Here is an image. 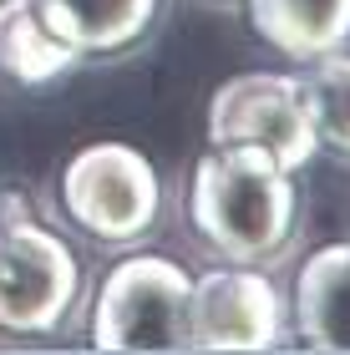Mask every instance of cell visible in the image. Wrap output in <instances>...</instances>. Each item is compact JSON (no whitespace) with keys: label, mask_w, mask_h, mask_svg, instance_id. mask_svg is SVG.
I'll return each instance as SVG.
<instances>
[{"label":"cell","mask_w":350,"mask_h":355,"mask_svg":"<svg viewBox=\"0 0 350 355\" xmlns=\"http://www.w3.org/2000/svg\"><path fill=\"white\" fill-rule=\"evenodd\" d=\"M76 67V56L61 46L30 0H0V71L21 87H51Z\"/></svg>","instance_id":"10"},{"label":"cell","mask_w":350,"mask_h":355,"mask_svg":"<svg viewBox=\"0 0 350 355\" xmlns=\"http://www.w3.org/2000/svg\"><path fill=\"white\" fill-rule=\"evenodd\" d=\"M299 96H305V117H310L315 148L350 168V56L330 51V56L305 61V71H299Z\"/></svg>","instance_id":"11"},{"label":"cell","mask_w":350,"mask_h":355,"mask_svg":"<svg viewBox=\"0 0 350 355\" xmlns=\"http://www.w3.org/2000/svg\"><path fill=\"white\" fill-rule=\"evenodd\" d=\"M56 203L76 234L102 249L142 244L163 218V183L157 168L127 142H91L61 168Z\"/></svg>","instance_id":"2"},{"label":"cell","mask_w":350,"mask_h":355,"mask_svg":"<svg viewBox=\"0 0 350 355\" xmlns=\"http://www.w3.org/2000/svg\"><path fill=\"white\" fill-rule=\"evenodd\" d=\"M284 330V300L254 264L209 269L188 289V350H274Z\"/></svg>","instance_id":"6"},{"label":"cell","mask_w":350,"mask_h":355,"mask_svg":"<svg viewBox=\"0 0 350 355\" xmlns=\"http://www.w3.org/2000/svg\"><path fill=\"white\" fill-rule=\"evenodd\" d=\"M249 31L269 51L290 61H315L345 51L350 41V0H244Z\"/></svg>","instance_id":"9"},{"label":"cell","mask_w":350,"mask_h":355,"mask_svg":"<svg viewBox=\"0 0 350 355\" xmlns=\"http://www.w3.org/2000/svg\"><path fill=\"white\" fill-rule=\"evenodd\" d=\"M209 142L213 148H259L284 173H299L320 153L310 117H305L299 76L244 71L234 82H224L209 102Z\"/></svg>","instance_id":"5"},{"label":"cell","mask_w":350,"mask_h":355,"mask_svg":"<svg viewBox=\"0 0 350 355\" xmlns=\"http://www.w3.org/2000/svg\"><path fill=\"white\" fill-rule=\"evenodd\" d=\"M163 0H30L41 26L76 61H112L148 41Z\"/></svg>","instance_id":"7"},{"label":"cell","mask_w":350,"mask_h":355,"mask_svg":"<svg viewBox=\"0 0 350 355\" xmlns=\"http://www.w3.org/2000/svg\"><path fill=\"white\" fill-rule=\"evenodd\" d=\"M284 320L310 350H350V244H325L299 264Z\"/></svg>","instance_id":"8"},{"label":"cell","mask_w":350,"mask_h":355,"mask_svg":"<svg viewBox=\"0 0 350 355\" xmlns=\"http://www.w3.org/2000/svg\"><path fill=\"white\" fill-rule=\"evenodd\" d=\"M299 188L259 148H209L188 183V223L224 264H274L295 239Z\"/></svg>","instance_id":"1"},{"label":"cell","mask_w":350,"mask_h":355,"mask_svg":"<svg viewBox=\"0 0 350 355\" xmlns=\"http://www.w3.org/2000/svg\"><path fill=\"white\" fill-rule=\"evenodd\" d=\"M188 279L183 264L132 254L107 269L91 300L97 350H188Z\"/></svg>","instance_id":"4"},{"label":"cell","mask_w":350,"mask_h":355,"mask_svg":"<svg viewBox=\"0 0 350 355\" xmlns=\"http://www.w3.org/2000/svg\"><path fill=\"white\" fill-rule=\"evenodd\" d=\"M198 6H203V10H238L244 0H198Z\"/></svg>","instance_id":"12"},{"label":"cell","mask_w":350,"mask_h":355,"mask_svg":"<svg viewBox=\"0 0 350 355\" xmlns=\"http://www.w3.org/2000/svg\"><path fill=\"white\" fill-rule=\"evenodd\" d=\"M82 300L71 244L21 198H0V335H56Z\"/></svg>","instance_id":"3"}]
</instances>
